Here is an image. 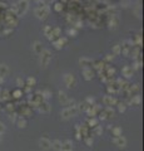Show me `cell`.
<instances>
[{
	"label": "cell",
	"mask_w": 144,
	"mask_h": 151,
	"mask_svg": "<svg viewBox=\"0 0 144 151\" xmlns=\"http://www.w3.org/2000/svg\"><path fill=\"white\" fill-rule=\"evenodd\" d=\"M49 12H50V9L48 5H44V4H41L40 6H38L34 10V14H35V17L40 19V20H45L46 18H48L49 15Z\"/></svg>",
	"instance_id": "6da1fadb"
},
{
	"label": "cell",
	"mask_w": 144,
	"mask_h": 151,
	"mask_svg": "<svg viewBox=\"0 0 144 151\" xmlns=\"http://www.w3.org/2000/svg\"><path fill=\"white\" fill-rule=\"evenodd\" d=\"M94 134H95V135H101V134H103V129H101V126L96 125V126L94 127Z\"/></svg>",
	"instance_id": "4dcf8cb0"
},
{
	"label": "cell",
	"mask_w": 144,
	"mask_h": 151,
	"mask_svg": "<svg viewBox=\"0 0 144 151\" xmlns=\"http://www.w3.org/2000/svg\"><path fill=\"white\" fill-rule=\"evenodd\" d=\"M117 105H118V111H119L120 113L125 112V110H127V106H125V103H123V102H118Z\"/></svg>",
	"instance_id": "4316f807"
},
{
	"label": "cell",
	"mask_w": 144,
	"mask_h": 151,
	"mask_svg": "<svg viewBox=\"0 0 144 151\" xmlns=\"http://www.w3.org/2000/svg\"><path fill=\"white\" fill-rule=\"evenodd\" d=\"M63 81H64V83H65V86H67L68 88L74 87V86H75V83H77V82H75V78H74V76L70 74V73H68V74L64 76Z\"/></svg>",
	"instance_id": "5b68a950"
},
{
	"label": "cell",
	"mask_w": 144,
	"mask_h": 151,
	"mask_svg": "<svg viewBox=\"0 0 144 151\" xmlns=\"http://www.w3.org/2000/svg\"><path fill=\"white\" fill-rule=\"evenodd\" d=\"M113 58H114L113 54H106V55H105V59H106V60H113Z\"/></svg>",
	"instance_id": "ee69618b"
},
{
	"label": "cell",
	"mask_w": 144,
	"mask_h": 151,
	"mask_svg": "<svg viewBox=\"0 0 144 151\" xmlns=\"http://www.w3.org/2000/svg\"><path fill=\"white\" fill-rule=\"evenodd\" d=\"M78 107H67V108H64V110L60 112V116H62V119L63 120H69V119H72V117L74 116H77L78 115Z\"/></svg>",
	"instance_id": "7a4b0ae2"
},
{
	"label": "cell",
	"mask_w": 144,
	"mask_h": 151,
	"mask_svg": "<svg viewBox=\"0 0 144 151\" xmlns=\"http://www.w3.org/2000/svg\"><path fill=\"white\" fill-rule=\"evenodd\" d=\"M38 110H39V112H41V113H49L50 110H52V106H50L46 101H43V102H41L40 105L38 106Z\"/></svg>",
	"instance_id": "9c48e42d"
},
{
	"label": "cell",
	"mask_w": 144,
	"mask_h": 151,
	"mask_svg": "<svg viewBox=\"0 0 144 151\" xmlns=\"http://www.w3.org/2000/svg\"><path fill=\"white\" fill-rule=\"evenodd\" d=\"M140 65H142V62H139V60H138V62L134 63L133 68H134V69H138V68H140Z\"/></svg>",
	"instance_id": "7bdbcfd3"
},
{
	"label": "cell",
	"mask_w": 144,
	"mask_h": 151,
	"mask_svg": "<svg viewBox=\"0 0 144 151\" xmlns=\"http://www.w3.org/2000/svg\"><path fill=\"white\" fill-rule=\"evenodd\" d=\"M79 63H80V65L83 68H89L88 63H93V60L88 59V58H80V59H79Z\"/></svg>",
	"instance_id": "44dd1931"
},
{
	"label": "cell",
	"mask_w": 144,
	"mask_h": 151,
	"mask_svg": "<svg viewBox=\"0 0 144 151\" xmlns=\"http://www.w3.org/2000/svg\"><path fill=\"white\" fill-rule=\"evenodd\" d=\"M15 122H16V125H18L19 129H24V127H26V120L23 116L21 117H18Z\"/></svg>",
	"instance_id": "d6986e66"
},
{
	"label": "cell",
	"mask_w": 144,
	"mask_h": 151,
	"mask_svg": "<svg viewBox=\"0 0 144 151\" xmlns=\"http://www.w3.org/2000/svg\"><path fill=\"white\" fill-rule=\"evenodd\" d=\"M122 74L124 76L125 78H131V77H133L134 70L132 69V67H129V65H125V67H123V69H122Z\"/></svg>",
	"instance_id": "8fae6325"
},
{
	"label": "cell",
	"mask_w": 144,
	"mask_h": 151,
	"mask_svg": "<svg viewBox=\"0 0 144 151\" xmlns=\"http://www.w3.org/2000/svg\"><path fill=\"white\" fill-rule=\"evenodd\" d=\"M127 91H128L129 94H132V96H137L138 92H139V86H138V84H133V86H129Z\"/></svg>",
	"instance_id": "2e32d148"
},
{
	"label": "cell",
	"mask_w": 144,
	"mask_h": 151,
	"mask_svg": "<svg viewBox=\"0 0 144 151\" xmlns=\"http://www.w3.org/2000/svg\"><path fill=\"white\" fill-rule=\"evenodd\" d=\"M103 113H104L105 119H113L114 115H115V112H114V110L111 107H106L105 110L103 111Z\"/></svg>",
	"instance_id": "9a60e30c"
},
{
	"label": "cell",
	"mask_w": 144,
	"mask_h": 151,
	"mask_svg": "<svg viewBox=\"0 0 144 151\" xmlns=\"http://www.w3.org/2000/svg\"><path fill=\"white\" fill-rule=\"evenodd\" d=\"M54 9H55V10H57V12H62V9H63V5H62V3H57V4H55Z\"/></svg>",
	"instance_id": "d590c367"
},
{
	"label": "cell",
	"mask_w": 144,
	"mask_h": 151,
	"mask_svg": "<svg viewBox=\"0 0 144 151\" xmlns=\"http://www.w3.org/2000/svg\"><path fill=\"white\" fill-rule=\"evenodd\" d=\"M52 27H49V25H46L45 28H44V35L46 37V38H49L50 35H52L53 34V33H52Z\"/></svg>",
	"instance_id": "484cf974"
},
{
	"label": "cell",
	"mask_w": 144,
	"mask_h": 151,
	"mask_svg": "<svg viewBox=\"0 0 144 151\" xmlns=\"http://www.w3.org/2000/svg\"><path fill=\"white\" fill-rule=\"evenodd\" d=\"M1 140H3V136H1V135H0V142H1Z\"/></svg>",
	"instance_id": "681fc988"
},
{
	"label": "cell",
	"mask_w": 144,
	"mask_h": 151,
	"mask_svg": "<svg viewBox=\"0 0 144 151\" xmlns=\"http://www.w3.org/2000/svg\"><path fill=\"white\" fill-rule=\"evenodd\" d=\"M1 82H3V78H1V77H0V83H1Z\"/></svg>",
	"instance_id": "f907efd6"
},
{
	"label": "cell",
	"mask_w": 144,
	"mask_h": 151,
	"mask_svg": "<svg viewBox=\"0 0 144 151\" xmlns=\"http://www.w3.org/2000/svg\"><path fill=\"white\" fill-rule=\"evenodd\" d=\"M10 33H13V29H6L5 32H4V34L8 35V34H10Z\"/></svg>",
	"instance_id": "7dc6e473"
},
{
	"label": "cell",
	"mask_w": 144,
	"mask_h": 151,
	"mask_svg": "<svg viewBox=\"0 0 144 151\" xmlns=\"http://www.w3.org/2000/svg\"><path fill=\"white\" fill-rule=\"evenodd\" d=\"M67 43V39L65 38H59L58 40H55L54 42V47L57 49H62L63 48V44H65Z\"/></svg>",
	"instance_id": "e0dca14e"
},
{
	"label": "cell",
	"mask_w": 144,
	"mask_h": 151,
	"mask_svg": "<svg viewBox=\"0 0 144 151\" xmlns=\"http://www.w3.org/2000/svg\"><path fill=\"white\" fill-rule=\"evenodd\" d=\"M52 149L54 151H62V141L60 140H54L52 142Z\"/></svg>",
	"instance_id": "ac0fdd59"
},
{
	"label": "cell",
	"mask_w": 144,
	"mask_h": 151,
	"mask_svg": "<svg viewBox=\"0 0 144 151\" xmlns=\"http://www.w3.org/2000/svg\"><path fill=\"white\" fill-rule=\"evenodd\" d=\"M73 150V142L70 140H65L62 142V151H72Z\"/></svg>",
	"instance_id": "5bb4252c"
},
{
	"label": "cell",
	"mask_w": 144,
	"mask_h": 151,
	"mask_svg": "<svg viewBox=\"0 0 144 151\" xmlns=\"http://www.w3.org/2000/svg\"><path fill=\"white\" fill-rule=\"evenodd\" d=\"M26 83H28L26 86H30V87H31V86H35V83H36V79H35L34 77H29V78L26 79Z\"/></svg>",
	"instance_id": "83f0119b"
},
{
	"label": "cell",
	"mask_w": 144,
	"mask_h": 151,
	"mask_svg": "<svg viewBox=\"0 0 144 151\" xmlns=\"http://www.w3.org/2000/svg\"><path fill=\"white\" fill-rule=\"evenodd\" d=\"M52 33H53L54 37H60V33H62V32H60L59 28H54V29L52 30Z\"/></svg>",
	"instance_id": "d6a6232c"
},
{
	"label": "cell",
	"mask_w": 144,
	"mask_h": 151,
	"mask_svg": "<svg viewBox=\"0 0 144 151\" xmlns=\"http://www.w3.org/2000/svg\"><path fill=\"white\" fill-rule=\"evenodd\" d=\"M16 84H18L19 87H23V86H24V81H23L20 77H19V78H16Z\"/></svg>",
	"instance_id": "ab89813d"
},
{
	"label": "cell",
	"mask_w": 144,
	"mask_h": 151,
	"mask_svg": "<svg viewBox=\"0 0 144 151\" xmlns=\"http://www.w3.org/2000/svg\"><path fill=\"white\" fill-rule=\"evenodd\" d=\"M11 10L15 14H19V10H18V5H16V4H11Z\"/></svg>",
	"instance_id": "60d3db41"
},
{
	"label": "cell",
	"mask_w": 144,
	"mask_h": 151,
	"mask_svg": "<svg viewBox=\"0 0 144 151\" xmlns=\"http://www.w3.org/2000/svg\"><path fill=\"white\" fill-rule=\"evenodd\" d=\"M9 120L11 122H15L16 121V115L15 113H9Z\"/></svg>",
	"instance_id": "8d00e7d4"
},
{
	"label": "cell",
	"mask_w": 144,
	"mask_h": 151,
	"mask_svg": "<svg viewBox=\"0 0 144 151\" xmlns=\"http://www.w3.org/2000/svg\"><path fill=\"white\" fill-rule=\"evenodd\" d=\"M85 144L88 146H92L93 145V139L90 137V136H87V137H85Z\"/></svg>",
	"instance_id": "e575fe53"
},
{
	"label": "cell",
	"mask_w": 144,
	"mask_h": 151,
	"mask_svg": "<svg viewBox=\"0 0 144 151\" xmlns=\"http://www.w3.org/2000/svg\"><path fill=\"white\" fill-rule=\"evenodd\" d=\"M111 131H113L114 137H118V136H122V129H120V127H113V129H111Z\"/></svg>",
	"instance_id": "d4e9b609"
},
{
	"label": "cell",
	"mask_w": 144,
	"mask_h": 151,
	"mask_svg": "<svg viewBox=\"0 0 144 151\" xmlns=\"http://www.w3.org/2000/svg\"><path fill=\"white\" fill-rule=\"evenodd\" d=\"M88 125H89V126H93V127H95L96 125H98V120L94 119V117H92V119L88 121Z\"/></svg>",
	"instance_id": "f546056e"
},
{
	"label": "cell",
	"mask_w": 144,
	"mask_h": 151,
	"mask_svg": "<svg viewBox=\"0 0 144 151\" xmlns=\"http://www.w3.org/2000/svg\"><path fill=\"white\" fill-rule=\"evenodd\" d=\"M0 100L1 101L9 100V91L8 89H3V91H0Z\"/></svg>",
	"instance_id": "7402d4cb"
},
{
	"label": "cell",
	"mask_w": 144,
	"mask_h": 151,
	"mask_svg": "<svg viewBox=\"0 0 144 151\" xmlns=\"http://www.w3.org/2000/svg\"><path fill=\"white\" fill-rule=\"evenodd\" d=\"M103 103L106 106V107H111V106H115L118 103V101H117V98L115 97H113V96H104L103 97Z\"/></svg>",
	"instance_id": "52a82bcc"
},
{
	"label": "cell",
	"mask_w": 144,
	"mask_h": 151,
	"mask_svg": "<svg viewBox=\"0 0 144 151\" xmlns=\"http://www.w3.org/2000/svg\"><path fill=\"white\" fill-rule=\"evenodd\" d=\"M135 38H137V44H138V45L142 44V38H140V35H137Z\"/></svg>",
	"instance_id": "f6af8a7d"
},
{
	"label": "cell",
	"mask_w": 144,
	"mask_h": 151,
	"mask_svg": "<svg viewBox=\"0 0 144 151\" xmlns=\"http://www.w3.org/2000/svg\"><path fill=\"white\" fill-rule=\"evenodd\" d=\"M83 76L87 81H90V79L94 77V72L92 70V68H83Z\"/></svg>",
	"instance_id": "7c38bea8"
},
{
	"label": "cell",
	"mask_w": 144,
	"mask_h": 151,
	"mask_svg": "<svg viewBox=\"0 0 144 151\" xmlns=\"http://www.w3.org/2000/svg\"><path fill=\"white\" fill-rule=\"evenodd\" d=\"M40 93H41V97H44L45 100L52 97V91H49V89H44V91H41Z\"/></svg>",
	"instance_id": "cb8c5ba5"
},
{
	"label": "cell",
	"mask_w": 144,
	"mask_h": 151,
	"mask_svg": "<svg viewBox=\"0 0 144 151\" xmlns=\"http://www.w3.org/2000/svg\"><path fill=\"white\" fill-rule=\"evenodd\" d=\"M129 102L133 103V105H135V106H138L139 103H140V96H139V94H137V96H132V98L129 100Z\"/></svg>",
	"instance_id": "603a6c76"
},
{
	"label": "cell",
	"mask_w": 144,
	"mask_h": 151,
	"mask_svg": "<svg viewBox=\"0 0 144 151\" xmlns=\"http://www.w3.org/2000/svg\"><path fill=\"white\" fill-rule=\"evenodd\" d=\"M28 1H29V0H28Z\"/></svg>",
	"instance_id": "f5cc1de1"
},
{
	"label": "cell",
	"mask_w": 144,
	"mask_h": 151,
	"mask_svg": "<svg viewBox=\"0 0 144 151\" xmlns=\"http://www.w3.org/2000/svg\"><path fill=\"white\" fill-rule=\"evenodd\" d=\"M31 48H33L34 53L40 54L41 52H43V44H41L39 40H35V42H33V44H31Z\"/></svg>",
	"instance_id": "30bf717a"
},
{
	"label": "cell",
	"mask_w": 144,
	"mask_h": 151,
	"mask_svg": "<svg viewBox=\"0 0 144 151\" xmlns=\"http://www.w3.org/2000/svg\"><path fill=\"white\" fill-rule=\"evenodd\" d=\"M9 74V68L6 64H0V77H5Z\"/></svg>",
	"instance_id": "ffe728a7"
},
{
	"label": "cell",
	"mask_w": 144,
	"mask_h": 151,
	"mask_svg": "<svg viewBox=\"0 0 144 151\" xmlns=\"http://www.w3.org/2000/svg\"><path fill=\"white\" fill-rule=\"evenodd\" d=\"M58 98H59V102L63 103V105H67L68 101H69L67 93L64 92V91H59V92H58Z\"/></svg>",
	"instance_id": "4fadbf2b"
},
{
	"label": "cell",
	"mask_w": 144,
	"mask_h": 151,
	"mask_svg": "<svg viewBox=\"0 0 144 151\" xmlns=\"http://www.w3.org/2000/svg\"><path fill=\"white\" fill-rule=\"evenodd\" d=\"M5 130H6V127H5V125L3 124V122H0V135H3L4 132H5Z\"/></svg>",
	"instance_id": "74e56055"
},
{
	"label": "cell",
	"mask_w": 144,
	"mask_h": 151,
	"mask_svg": "<svg viewBox=\"0 0 144 151\" xmlns=\"http://www.w3.org/2000/svg\"><path fill=\"white\" fill-rule=\"evenodd\" d=\"M120 50H122V49H120V45L119 44H115L113 47V53L114 54H120Z\"/></svg>",
	"instance_id": "1f68e13d"
},
{
	"label": "cell",
	"mask_w": 144,
	"mask_h": 151,
	"mask_svg": "<svg viewBox=\"0 0 144 151\" xmlns=\"http://www.w3.org/2000/svg\"><path fill=\"white\" fill-rule=\"evenodd\" d=\"M68 34L70 35V37H75L77 30H75V29H69V30H68Z\"/></svg>",
	"instance_id": "b9f144b4"
},
{
	"label": "cell",
	"mask_w": 144,
	"mask_h": 151,
	"mask_svg": "<svg viewBox=\"0 0 144 151\" xmlns=\"http://www.w3.org/2000/svg\"><path fill=\"white\" fill-rule=\"evenodd\" d=\"M39 147L41 150H49L52 147V141H50L48 137H41L39 140Z\"/></svg>",
	"instance_id": "ba28073f"
},
{
	"label": "cell",
	"mask_w": 144,
	"mask_h": 151,
	"mask_svg": "<svg viewBox=\"0 0 144 151\" xmlns=\"http://www.w3.org/2000/svg\"><path fill=\"white\" fill-rule=\"evenodd\" d=\"M6 110H8V111H10V110H11V111H13V110H14V105H10V103H9L8 107H6Z\"/></svg>",
	"instance_id": "bcb514c9"
},
{
	"label": "cell",
	"mask_w": 144,
	"mask_h": 151,
	"mask_svg": "<svg viewBox=\"0 0 144 151\" xmlns=\"http://www.w3.org/2000/svg\"><path fill=\"white\" fill-rule=\"evenodd\" d=\"M80 27H83V23L78 22V23H77V28H80Z\"/></svg>",
	"instance_id": "c3c4849f"
},
{
	"label": "cell",
	"mask_w": 144,
	"mask_h": 151,
	"mask_svg": "<svg viewBox=\"0 0 144 151\" xmlns=\"http://www.w3.org/2000/svg\"><path fill=\"white\" fill-rule=\"evenodd\" d=\"M85 102L88 103V106H93V105H94V98H93V97H88L85 100Z\"/></svg>",
	"instance_id": "836d02e7"
},
{
	"label": "cell",
	"mask_w": 144,
	"mask_h": 151,
	"mask_svg": "<svg viewBox=\"0 0 144 151\" xmlns=\"http://www.w3.org/2000/svg\"><path fill=\"white\" fill-rule=\"evenodd\" d=\"M52 60V53H50L49 49H43V52L40 53V65L43 68H46L48 64Z\"/></svg>",
	"instance_id": "3957f363"
},
{
	"label": "cell",
	"mask_w": 144,
	"mask_h": 151,
	"mask_svg": "<svg viewBox=\"0 0 144 151\" xmlns=\"http://www.w3.org/2000/svg\"><path fill=\"white\" fill-rule=\"evenodd\" d=\"M21 94H23V92L20 91V89H16V91L14 92V97H15V98H19V97H21Z\"/></svg>",
	"instance_id": "f35d334b"
},
{
	"label": "cell",
	"mask_w": 144,
	"mask_h": 151,
	"mask_svg": "<svg viewBox=\"0 0 144 151\" xmlns=\"http://www.w3.org/2000/svg\"><path fill=\"white\" fill-rule=\"evenodd\" d=\"M113 144L119 149H124L125 146H127V139H125L124 136H118V137L113 139Z\"/></svg>",
	"instance_id": "8992f818"
},
{
	"label": "cell",
	"mask_w": 144,
	"mask_h": 151,
	"mask_svg": "<svg viewBox=\"0 0 144 151\" xmlns=\"http://www.w3.org/2000/svg\"><path fill=\"white\" fill-rule=\"evenodd\" d=\"M63 1H67V0H63Z\"/></svg>",
	"instance_id": "816d5d0a"
},
{
	"label": "cell",
	"mask_w": 144,
	"mask_h": 151,
	"mask_svg": "<svg viewBox=\"0 0 144 151\" xmlns=\"http://www.w3.org/2000/svg\"><path fill=\"white\" fill-rule=\"evenodd\" d=\"M16 5H18L19 14L20 15H24V14L28 12V9H29V1H28V0H19Z\"/></svg>",
	"instance_id": "277c9868"
},
{
	"label": "cell",
	"mask_w": 144,
	"mask_h": 151,
	"mask_svg": "<svg viewBox=\"0 0 144 151\" xmlns=\"http://www.w3.org/2000/svg\"><path fill=\"white\" fill-rule=\"evenodd\" d=\"M114 73H115V69L113 67H106V76L108 77H113Z\"/></svg>",
	"instance_id": "f1b7e54d"
}]
</instances>
